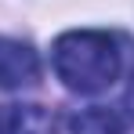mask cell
<instances>
[{"instance_id":"3957f363","label":"cell","mask_w":134,"mask_h":134,"mask_svg":"<svg viewBox=\"0 0 134 134\" xmlns=\"http://www.w3.org/2000/svg\"><path fill=\"white\" fill-rule=\"evenodd\" d=\"M0 134H54V116L44 105H0Z\"/></svg>"},{"instance_id":"6da1fadb","label":"cell","mask_w":134,"mask_h":134,"mask_svg":"<svg viewBox=\"0 0 134 134\" xmlns=\"http://www.w3.org/2000/svg\"><path fill=\"white\" fill-rule=\"evenodd\" d=\"M51 62L58 80L76 94H98L116 83L120 76V47L109 33L98 29H72L54 40Z\"/></svg>"},{"instance_id":"7a4b0ae2","label":"cell","mask_w":134,"mask_h":134,"mask_svg":"<svg viewBox=\"0 0 134 134\" xmlns=\"http://www.w3.org/2000/svg\"><path fill=\"white\" fill-rule=\"evenodd\" d=\"M40 80V58L36 51L22 40L0 36V87L4 91H22Z\"/></svg>"},{"instance_id":"5b68a950","label":"cell","mask_w":134,"mask_h":134,"mask_svg":"<svg viewBox=\"0 0 134 134\" xmlns=\"http://www.w3.org/2000/svg\"><path fill=\"white\" fill-rule=\"evenodd\" d=\"M123 109H127V120H134V76L127 83V94H123Z\"/></svg>"},{"instance_id":"277c9868","label":"cell","mask_w":134,"mask_h":134,"mask_svg":"<svg viewBox=\"0 0 134 134\" xmlns=\"http://www.w3.org/2000/svg\"><path fill=\"white\" fill-rule=\"evenodd\" d=\"M69 131L72 134H127V120L109 105H91L69 116Z\"/></svg>"}]
</instances>
